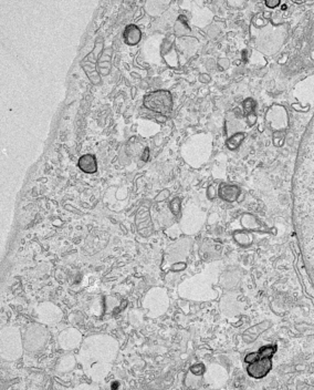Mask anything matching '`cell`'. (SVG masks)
I'll list each match as a JSON object with an SVG mask.
<instances>
[{"instance_id":"6da1fadb","label":"cell","mask_w":314,"mask_h":390,"mask_svg":"<svg viewBox=\"0 0 314 390\" xmlns=\"http://www.w3.org/2000/svg\"><path fill=\"white\" fill-rule=\"evenodd\" d=\"M144 107L162 116H168L173 110V96L167 90H157L144 97Z\"/></svg>"},{"instance_id":"7a4b0ae2","label":"cell","mask_w":314,"mask_h":390,"mask_svg":"<svg viewBox=\"0 0 314 390\" xmlns=\"http://www.w3.org/2000/svg\"><path fill=\"white\" fill-rule=\"evenodd\" d=\"M103 52V39L99 38L95 43V48L92 52H90L81 62V66L83 68L86 76L93 84H99L101 82V76L98 71V62L100 59V54Z\"/></svg>"},{"instance_id":"3957f363","label":"cell","mask_w":314,"mask_h":390,"mask_svg":"<svg viewBox=\"0 0 314 390\" xmlns=\"http://www.w3.org/2000/svg\"><path fill=\"white\" fill-rule=\"evenodd\" d=\"M262 359L261 360H256L251 362L248 367V373L250 376H252L254 378H260L263 377L268 371L271 368V364L269 360L266 359L267 356H260Z\"/></svg>"},{"instance_id":"277c9868","label":"cell","mask_w":314,"mask_h":390,"mask_svg":"<svg viewBox=\"0 0 314 390\" xmlns=\"http://www.w3.org/2000/svg\"><path fill=\"white\" fill-rule=\"evenodd\" d=\"M123 38L127 46H136L142 38V33L138 26L135 25H129L126 26L123 33Z\"/></svg>"},{"instance_id":"5b68a950","label":"cell","mask_w":314,"mask_h":390,"mask_svg":"<svg viewBox=\"0 0 314 390\" xmlns=\"http://www.w3.org/2000/svg\"><path fill=\"white\" fill-rule=\"evenodd\" d=\"M78 166L81 171H83L84 173L93 174L98 171V163L97 158L93 154H84L79 158Z\"/></svg>"},{"instance_id":"8992f818","label":"cell","mask_w":314,"mask_h":390,"mask_svg":"<svg viewBox=\"0 0 314 390\" xmlns=\"http://www.w3.org/2000/svg\"><path fill=\"white\" fill-rule=\"evenodd\" d=\"M111 57H112V49L107 48L103 50L101 57L99 59L98 62V71L100 76H106L108 75L111 69Z\"/></svg>"},{"instance_id":"52a82bcc","label":"cell","mask_w":314,"mask_h":390,"mask_svg":"<svg viewBox=\"0 0 314 390\" xmlns=\"http://www.w3.org/2000/svg\"><path fill=\"white\" fill-rule=\"evenodd\" d=\"M237 192H238V190H237V189L234 188V187H222V188L220 189V192H219V193H220V196H221L222 198L227 199V201L233 202L234 199L236 198Z\"/></svg>"},{"instance_id":"ba28073f","label":"cell","mask_w":314,"mask_h":390,"mask_svg":"<svg viewBox=\"0 0 314 390\" xmlns=\"http://www.w3.org/2000/svg\"><path fill=\"white\" fill-rule=\"evenodd\" d=\"M170 207L171 211L174 213L175 215H178L180 212V199L178 197L173 199V201L170 203Z\"/></svg>"},{"instance_id":"9c48e42d","label":"cell","mask_w":314,"mask_h":390,"mask_svg":"<svg viewBox=\"0 0 314 390\" xmlns=\"http://www.w3.org/2000/svg\"><path fill=\"white\" fill-rule=\"evenodd\" d=\"M243 140V134H237L235 137L231 138L228 141V147L230 149H235L240 144V141Z\"/></svg>"},{"instance_id":"30bf717a","label":"cell","mask_w":314,"mask_h":390,"mask_svg":"<svg viewBox=\"0 0 314 390\" xmlns=\"http://www.w3.org/2000/svg\"><path fill=\"white\" fill-rule=\"evenodd\" d=\"M204 366L200 364V365H194L192 368H190V371H192L193 374H195V375H200V374H203L204 373Z\"/></svg>"},{"instance_id":"8fae6325","label":"cell","mask_w":314,"mask_h":390,"mask_svg":"<svg viewBox=\"0 0 314 390\" xmlns=\"http://www.w3.org/2000/svg\"><path fill=\"white\" fill-rule=\"evenodd\" d=\"M148 156H149V150H148V148H146V149L144 150V153H143V156H142V160L144 162H146L148 160Z\"/></svg>"}]
</instances>
